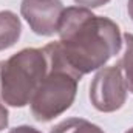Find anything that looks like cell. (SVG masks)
Wrapping results in <instances>:
<instances>
[{"mask_svg": "<svg viewBox=\"0 0 133 133\" xmlns=\"http://www.w3.org/2000/svg\"><path fill=\"white\" fill-rule=\"evenodd\" d=\"M57 34L61 54L77 77L102 68L122 46L119 26L82 6L64 9Z\"/></svg>", "mask_w": 133, "mask_h": 133, "instance_id": "cell-1", "label": "cell"}, {"mask_svg": "<svg viewBox=\"0 0 133 133\" xmlns=\"http://www.w3.org/2000/svg\"><path fill=\"white\" fill-rule=\"evenodd\" d=\"M48 70L30 101L31 113L39 122H50L73 105L77 93V77L64 61L59 42H51L42 48Z\"/></svg>", "mask_w": 133, "mask_h": 133, "instance_id": "cell-2", "label": "cell"}, {"mask_svg": "<svg viewBox=\"0 0 133 133\" xmlns=\"http://www.w3.org/2000/svg\"><path fill=\"white\" fill-rule=\"evenodd\" d=\"M46 70V57L37 48L20 50L0 61V101L16 108L28 105Z\"/></svg>", "mask_w": 133, "mask_h": 133, "instance_id": "cell-3", "label": "cell"}, {"mask_svg": "<svg viewBox=\"0 0 133 133\" xmlns=\"http://www.w3.org/2000/svg\"><path fill=\"white\" fill-rule=\"evenodd\" d=\"M127 101V85L119 65L102 66L90 84V102L102 113H113Z\"/></svg>", "mask_w": 133, "mask_h": 133, "instance_id": "cell-4", "label": "cell"}, {"mask_svg": "<svg viewBox=\"0 0 133 133\" xmlns=\"http://www.w3.org/2000/svg\"><path fill=\"white\" fill-rule=\"evenodd\" d=\"M61 0H22L20 14L37 36H53L57 33L64 14Z\"/></svg>", "mask_w": 133, "mask_h": 133, "instance_id": "cell-5", "label": "cell"}, {"mask_svg": "<svg viewBox=\"0 0 133 133\" xmlns=\"http://www.w3.org/2000/svg\"><path fill=\"white\" fill-rule=\"evenodd\" d=\"M22 34V23L12 11H0V51L16 45Z\"/></svg>", "mask_w": 133, "mask_h": 133, "instance_id": "cell-6", "label": "cell"}, {"mask_svg": "<svg viewBox=\"0 0 133 133\" xmlns=\"http://www.w3.org/2000/svg\"><path fill=\"white\" fill-rule=\"evenodd\" d=\"M50 133H105L99 125L82 119V118H68L56 124Z\"/></svg>", "mask_w": 133, "mask_h": 133, "instance_id": "cell-7", "label": "cell"}, {"mask_svg": "<svg viewBox=\"0 0 133 133\" xmlns=\"http://www.w3.org/2000/svg\"><path fill=\"white\" fill-rule=\"evenodd\" d=\"M124 54L119 61V68L122 71L127 90L133 93V34L132 33H125L124 34Z\"/></svg>", "mask_w": 133, "mask_h": 133, "instance_id": "cell-8", "label": "cell"}, {"mask_svg": "<svg viewBox=\"0 0 133 133\" xmlns=\"http://www.w3.org/2000/svg\"><path fill=\"white\" fill-rule=\"evenodd\" d=\"M110 0H74V3L77 6L87 8V9H95V8H101L104 5H107Z\"/></svg>", "mask_w": 133, "mask_h": 133, "instance_id": "cell-9", "label": "cell"}, {"mask_svg": "<svg viewBox=\"0 0 133 133\" xmlns=\"http://www.w3.org/2000/svg\"><path fill=\"white\" fill-rule=\"evenodd\" d=\"M8 116H9V115H8V110H6V107L2 104V101H0V132L8 127V122H9V118H8Z\"/></svg>", "mask_w": 133, "mask_h": 133, "instance_id": "cell-10", "label": "cell"}, {"mask_svg": "<svg viewBox=\"0 0 133 133\" xmlns=\"http://www.w3.org/2000/svg\"><path fill=\"white\" fill-rule=\"evenodd\" d=\"M8 133H42L33 125H17L14 129H11Z\"/></svg>", "mask_w": 133, "mask_h": 133, "instance_id": "cell-11", "label": "cell"}, {"mask_svg": "<svg viewBox=\"0 0 133 133\" xmlns=\"http://www.w3.org/2000/svg\"><path fill=\"white\" fill-rule=\"evenodd\" d=\"M127 12H129V17L133 20V0H129L127 3Z\"/></svg>", "mask_w": 133, "mask_h": 133, "instance_id": "cell-12", "label": "cell"}, {"mask_svg": "<svg viewBox=\"0 0 133 133\" xmlns=\"http://www.w3.org/2000/svg\"><path fill=\"white\" fill-rule=\"evenodd\" d=\"M125 133H133V127H132V129H129V130H127Z\"/></svg>", "mask_w": 133, "mask_h": 133, "instance_id": "cell-13", "label": "cell"}]
</instances>
